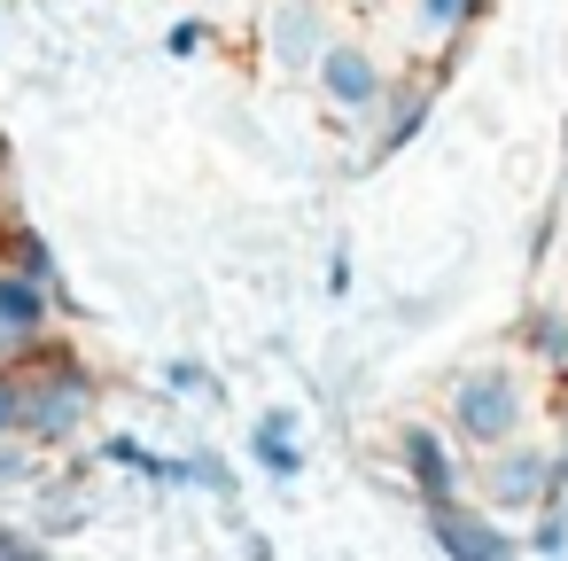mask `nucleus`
Returning a JSON list of instances; mask_svg holds the SVG:
<instances>
[{"label":"nucleus","mask_w":568,"mask_h":561,"mask_svg":"<svg viewBox=\"0 0 568 561\" xmlns=\"http://www.w3.org/2000/svg\"><path fill=\"white\" fill-rule=\"evenodd\" d=\"M48 460H55V452H40L32 437H0V507H24V499L40 491Z\"/></svg>","instance_id":"ddd939ff"},{"label":"nucleus","mask_w":568,"mask_h":561,"mask_svg":"<svg viewBox=\"0 0 568 561\" xmlns=\"http://www.w3.org/2000/svg\"><path fill=\"white\" fill-rule=\"evenodd\" d=\"M0 258H9L17 273H32V281H48V289H55V250H48V234H40V227H17V219H9V227H0Z\"/></svg>","instance_id":"2eb2a0df"},{"label":"nucleus","mask_w":568,"mask_h":561,"mask_svg":"<svg viewBox=\"0 0 568 561\" xmlns=\"http://www.w3.org/2000/svg\"><path fill=\"white\" fill-rule=\"evenodd\" d=\"M467 491H475L490 514H514V522H529L537 507H552V499H560V452H552V444H537V437L490 444V452H475V468H467Z\"/></svg>","instance_id":"7ed1b4c3"},{"label":"nucleus","mask_w":568,"mask_h":561,"mask_svg":"<svg viewBox=\"0 0 568 561\" xmlns=\"http://www.w3.org/2000/svg\"><path fill=\"white\" fill-rule=\"evenodd\" d=\"M9 367H17V437H32L40 452H71L102 413V382L55 343L24 351Z\"/></svg>","instance_id":"f257e3e1"},{"label":"nucleus","mask_w":568,"mask_h":561,"mask_svg":"<svg viewBox=\"0 0 568 561\" xmlns=\"http://www.w3.org/2000/svg\"><path fill=\"white\" fill-rule=\"evenodd\" d=\"M389 79H397V56L389 48H374L366 32H335L327 40V56L312 63V94H320V110L327 118H343V126H358L382 94H389Z\"/></svg>","instance_id":"39448f33"},{"label":"nucleus","mask_w":568,"mask_h":561,"mask_svg":"<svg viewBox=\"0 0 568 561\" xmlns=\"http://www.w3.org/2000/svg\"><path fill=\"white\" fill-rule=\"evenodd\" d=\"M187 475H195V483H211L219 499H234V468H226L211 444H203V452H187Z\"/></svg>","instance_id":"dca6fc26"},{"label":"nucleus","mask_w":568,"mask_h":561,"mask_svg":"<svg viewBox=\"0 0 568 561\" xmlns=\"http://www.w3.org/2000/svg\"><path fill=\"white\" fill-rule=\"evenodd\" d=\"M428 538L444 561H521V538L506 530V514H490L483 499H452L428 507Z\"/></svg>","instance_id":"0eeeda50"},{"label":"nucleus","mask_w":568,"mask_h":561,"mask_svg":"<svg viewBox=\"0 0 568 561\" xmlns=\"http://www.w3.org/2000/svg\"><path fill=\"white\" fill-rule=\"evenodd\" d=\"M467 468H475V452H467L444 421H405V429H397V475H405V491L420 499V514H428V507H452V499H475V491H467Z\"/></svg>","instance_id":"423d86ee"},{"label":"nucleus","mask_w":568,"mask_h":561,"mask_svg":"<svg viewBox=\"0 0 568 561\" xmlns=\"http://www.w3.org/2000/svg\"><path fill=\"white\" fill-rule=\"evenodd\" d=\"M428 110H436V79H420V71H397L389 79V94L358 118L366 126V164H382V157H397L420 126H428Z\"/></svg>","instance_id":"6e6552de"},{"label":"nucleus","mask_w":568,"mask_h":561,"mask_svg":"<svg viewBox=\"0 0 568 561\" xmlns=\"http://www.w3.org/2000/svg\"><path fill=\"white\" fill-rule=\"evenodd\" d=\"M172 398H203V405H211L219 390H211V374H203L195 359H180V367H172Z\"/></svg>","instance_id":"a211bd4d"},{"label":"nucleus","mask_w":568,"mask_h":561,"mask_svg":"<svg viewBox=\"0 0 568 561\" xmlns=\"http://www.w3.org/2000/svg\"><path fill=\"white\" fill-rule=\"evenodd\" d=\"M24 514H32V530L40 538H63V530H79L87 522V491H79V475H40V491L24 499Z\"/></svg>","instance_id":"f8f14e48"},{"label":"nucleus","mask_w":568,"mask_h":561,"mask_svg":"<svg viewBox=\"0 0 568 561\" xmlns=\"http://www.w3.org/2000/svg\"><path fill=\"white\" fill-rule=\"evenodd\" d=\"M304 413L296 405H265L257 421H250V468L265 475V483H296L304 475Z\"/></svg>","instance_id":"9b49d317"},{"label":"nucleus","mask_w":568,"mask_h":561,"mask_svg":"<svg viewBox=\"0 0 568 561\" xmlns=\"http://www.w3.org/2000/svg\"><path fill=\"white\" fill-rule=\"evenodd\" d=\"M389 9H397V48L436 63V56H452L467 40V24L483 17V0H389Z\"/></svg>","instance_id":"9d476101"},{"label":"nucleus","mask_w":568,"mask_h":561,"mask_svg":"<svg viewBox=\"0 0 568 561\" xmlns=\"http://www.w3.org/2000/svg\"><path fill=\"white\" fill-rule=\"evenodd\" d=\"M164 48H172V56H195V48H211V17H180V24L164 32Z\"/></svg>","instance_id":"f3484780"},{"label":"nucleus","mask_w":568,"mask_h":561,"mask_svg":"<svg viewBox=\"0 0 568 561\" xmlns=\"http://www.w3.org/2000/svg\"><path fill=\"white\" fill-rule=\"evenodd\" d=\"M521 351H529L537 367H568V304H537V312L521 320Z\"/></svg>","instance_id":"4468645a"},{"label":"nucleus","mask_w":568,"mask_h":561,"mask_svg":"<svg viewBox=\"0 0 568 561\" xmlns=\"http://www.w3.org/2000/svg\"><path fill=\"white\" fill-rule=\"evenodd\" d=\"M343 9H389V0H343Z\"/></svg>","instance_id":"aec40b11"},{"label":"nucleus","mask_w":568,"mask_h":561,"mask_svg":"<svg viewBox=\"0 0 568 561\" xmlns=\"http://www.w3.org/2000/svg\"><path fill=\"white\" fill-rule=\"evenodd\" d=\"M529 421H537V382L521 359H483V367L452 374V390H444V429L467 452L514 444V437H529Z\"/></svg>","instance_id":"f03ea898"},{"label":"nucleus","mask_w":568,"mask_h":561,"mask_svg":"<svg viewBox=\"0 0 568 561\" xmlns=\"http://www.w3.org/2000/svg\"><path fill=\"white\" fill-rule=\"evenodd\" d=\"M0 437H17V367L0 359Z\"/></svg>","instance_id":"6ab92c4d"},{"label":"nucleus","mask_w":568,"mask_h":561,"mask_svg":"<svg viewBox=\"0 0 568 561\" xmlns=\"http://www.w3.org/2000/svg\"><path fill=\"white\" fill-rule=\"evenodd\" d=\"M9 545H17V538H9V530H0V561H9Z\"/></svg>","instance_id":"412c9836"},{"label":"nucleus","mask_w":568,"mask_h":561,"mask_svg":"<svg viewBox=\"0 0 568 561\" xmlns=\"http://www.w3.org/2000/svg\"><path fill=\"white\" fill-rule=\"evenodd\" d=\"M250 32H257V71L288 87V79H312V63L343 24H335V0H257Z\"/></svg>","instance_id":"20e7f679"},{"label":"nucleus","mask_w":568,"mask_h":561,"mask_svg":"<svg viewBox=\"0 0 568 561\" xmlns=\"http://www.w3.org/2000/svg\"><path fill=\"white\" fill-rule=\"evenodd\" d=\"M55 335V289L0 258V359H24Z\"/></svg>","instance_id":"1a4fd4ad"}]
</instances>
